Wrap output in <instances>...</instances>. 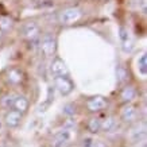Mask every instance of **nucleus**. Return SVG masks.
I'll list each match as a JSON object with an SVG mask.
<instances>
[{
  "mask_svg": "<svg viewBox=\"0 0 147 147\" xmlns=\"http://www.w3.org/2000/svg\"><path fill=\"white\" fill-rule=\"evenodd\" d=\"M71 139H73V129L63 127L62 129H59L57 134L53 136L50 146L51 147H67L70 144Z\"/></svg>",
  "mask_w": 147,
  "mask_h": 147,
  "instance_id": "obj_1",
  "label": "nucleus"
},
{
  "mask_svg": "<svg viewBox=\"0 0 147 147\" xmlns=\"http://www.w3.org/2000/svg\"><path fill=\"white\" fill-rule=\"evenodd\" d=\"M82 16L80 8L77 7H69V8L63 9L59 12V22L63 24H73V23L78 22Z\"/></svg>",
  "mask_w": 147,
  "mask_h": 147,
  "instance_id": "obj_2",
  "label": "nucleus"
},
{
  "mask_svg": "<svg viewBox=\"0 0 147 147\" xmlns=\"http://www.w3.org/2000/svg\"><path fill=\"white\" fill-rule=\"evenodd\" d=\"M54 85H55V88L59 90V93L62 94V96H67V94H70L74 89V84H73V81L69 78L67 76H58L54 78Z\"/></svg>",
  "mask_w": 147,
  "mask_h": 147,
  "instance_id": "obj_3",
  "label": "nucleus"
},
{
  "mask_svg": "<svg viewBox=\"0 0 147 147\" xmlns=\"http://www.w3.org/2000/svg\"><path fill=\"white\" fill-rule=\"evenodd\" d=\"M55 50H57V39L54 38L53 35H45L40 40V51L45 57H51L55 54Z\"/></svg>",
  "mask_w": 147,
  "mask_h": 147,
  "instance_id": "obj_4",
  "label": "nucleus"
},
{
  "mask_svg": "<svg viewBox=\"0 0 147 147\" xmlns=\"http://www.w3.org/2000/svg\"><path fill=\"white\" fill-rule=\"evenodd\" d=\"M108 105V101L107 98L104 97V96H93V97H90L86 100V109L89 112H100L102 109H105Z\"/></svg>",
  "mask_w": 147,
  "mask_h": 147,
  "instance_id": "obj_5",
  "label": "nucleus"
},
{
  "mask_svg": "<svg viewBox=\"0 0 147 147\" xmlns=\"http://www.w3.org/2000/svg\"><path fill=\"white\" fill-rule=\"evenodd\" d=\"M120 117L124 123H132L138 119V111L132 104H125L120 109Z\"/></svg>",
  "mask_w": 147,
  "mask_h": 147,
  "instance_id": "obj_6",
  "label": "nucleus"
},
{
  "mask_svg": "<svg viewBox=\"0 0 147 147\" xmlns=\"http://www.w3.org/2000/svg\"><path fill=\"white\" fill-rule=\"evenodd\" d=\"M22 117H23L22 113H19V112L15 111V109H9L4 116V123L9 128H16V127L20 124Z\"/></svg>",
  "mask_w": 147,
  "mask_h": 147,
  "instance_id": "obj_7",
  "label": "nucleus"
},
{
  "mask_svg": "<svg viewBox=\"0 0 147 147\" xmlns=\"http://www.w3.org/2000/svg\"><path fill=\"white\" fill-rule=\"evenodd\" d=\"M28 107H30V102L27 100V97L19 94V96H15L13 97V102H12V108L15 111H18L19 113L24 115L27 111H28Z\"/></svg>",
  "mask_w": 147,
  "mask_h": 147,
  "instance_id": "obj_8",
  "label": "nucleus"
},
{
  "mask_svg": "<svg viewBox=\"0 0 147 147\" xmlns=\"http://www.w3.org/2000/svg\"><path fill=\"white\" fill-rule=\"evenodd\" d=\"M39 35V27L34 22H30L23 26V36L28 40H34Z\"/></svg>",
  "mask_w": 147,
  "mask_h": 147,
  "instance_id": "obj_9",
  "label": "nucleus"
},
{
  "mask_svg": "<svg viewBox=\"0 0 147 147\" xmlns=\"http://www.w3.org/2000/svg\"><path fill=\"white\" fill-rule=\"evenodd\" d=\"M50 70H51V73H53L55 77H58V76H66V73H67L66 65H65V62H63L61 58H55L53 62H51Z\"/></svg>",
  "mask_w": 147,
  "mask_h": 147,
  "instance_id": "obj_10",
  "label": "nucleus"
},
{
  "mask_svg": "<svg viewBox=\"0 0 147 147\" xmlns=\"http://www.w3.org/2000/svg\"><path fill=\"white\" fill-rule=\"evenodd\" d=\"M136 94H138V92H136V89H135L134 86L127 85V86H124L120 92V100L123 102H125V104H129L132 100L136 98Z\"/></svg>",
  "mask_w": 147,
  "mask_h": 147,
  "instance_id": "obj_11",
  "label": "nucleus"
},
{
  "mask_svg": "<svg viewBox=\"0 0 147 147\" xmlns=\"http://www.w3.org/2000/svg\"><path fill=\"white\" fill-rule=\"evenodd\" d=\"M7 81L12 85H18L23 81V71L18 67H12L7 71Z\"/></svg>",
  "mask_w": 147,
  "mask_h": 147,
  "instance_id": "obj_12",
  "label": "nucleus"
},
{
  "mask_svg": "<svg viewBox=\"0 0 147 147\" xmlns=\"http://www.w3.org/2000/svg\"><path fill=\"white\" fill-rule=\"evenodd\" d=\"M115 127H116V119L113 116H107V117H104L101 120L100 131H102V132H111Z\"/></svg>",
  "mask_w": 147,
  "mask_h": 147,
  "instance_id": "obj_13",
  "label": "nucleus"
},
{
  "mask_svg": "<svg viewBox=\"0 0 147 147\" xmlns=\"http://www.w3.org/2000/svg\"><path fill=\"white\" fill-rule=\"evenodd\" d=\"M100 124H101V119L98 117H90L88 120V124H86V128L90 134H97L100 132Z\"/></svg>",
  "mask_w": 147,
  "mask_h": 147,
  "instance_id": "obj_14",
  "label": "nucleus"
},
{
  "mask_svg": "<svg viewBox=\"0 0 147 147\" xmlns=\"http://www.w3.org/2000/svg\"><path fill=\"white\" fill-rule=\"evenodd\" d=\"M116 77H117V82L119 84H124L125 81L129 78L128 70L123 65H117V67H116Z\"/></svg>",
  "mask_w": 147,
  "mask_h": 147,
  "instance_id": "obj_15",
  "label": "nucleus"
},
{
  "mask_svg": "<svg viewBox=\"0 0 147 147\" xmlns=\"http://www.w3.org/2000/svg\"><path fill=\"white\" fill-rule=\"evenodd\" d=\"M120 39H121V42H123V50H124V51H131V49H132V42L129 39L128 32L125 31L124 28H120Z\"/></svg>",
  "mask_w": 147,
  "mask_h": 147,
  "instance_id": "obj_16",
  "label": "nucleus"
},
{
  "mask_svg": "<svg viewBox=\"0 0 147 147\" xmlns=\"http://www.w3.org/2000/svg\"><path fill=\"white\" fill-rule=\"evenodd\" d=\"M138 69H139V73H140L142 76H146V73H147V57L144 53H143L142 55H140V58L138 59Z\"/></svg>",
  "mask_w": 147,
  "mask_h": 147,
  "instance_id": "obj_17",
  "label": "nucleus"
},
{
  "mask_svg": "<svg viewBox=\"0 0 147 147\" xmlns=\"http://www.w3.org/2000/svg\"><path fill=\"white\" fill-rule=\"evenodd\" d=\"M13 97H15V96H12V94H5V96H3V97H1V100H0V105H1L3 108L9 109V108L12 107Z\"/></svg>",
  "mask_w": 147,
  "mask_h": 147,
  "instance_id": "obj_18",
  "label": "nucleus"
},
{
  "mask_svg": "<svg viewBox=\"0 0 147 147\" xmlns=\"http://www.w3.org/2000/svg\"><path fill=\"white\" fill-rule=\"evenodd\" d=\"M0 27L3 30H8L12 27V19H9L8 16H0Z\"/></svg>",
  "mask_w": 147,
  "mask_h": 147,
  "instance_id": "obj_19",
  "label": "nucleus"
},
{
  "mask_svg": "<svg viewBox=\"0 0 147 147\" xmlns=\"http://www.w3.org/2000/svg\"><path fill=\"white\" fill-rule=\"evenodd\" d=\"M62 113L63 115H66V116H69V117L73 116L74 113H76V105H74V104H66L62 109Z\"/></svg>",
  "mask_w": 147,
  "mask_h": 147,
  "instance_id": "obj_20",
  "label": "nucleus"
},
{
  "mask_svg": "<svg viewBox=\"0 0 147 147\" xmlns=\"http://www.w3.org/2000/svg\"><path fill=\"white\" fill-rule=\"evenodd\" d=\"M92 142H93V139H92V138H85V139H82V142H81V147H90Z\"/></svg>",
  "mask_w": 147,
  "mask_h": 147,
  "instance_id": "obj_21",
  "label": "nucleus"
},
{
  "mask_svg": "<svg viewBox=\"0 0 147 147\" xmlns=\"http://www.w3.org/2000/svg\"><path fill=\"white\" fill-rule=\"evenodd\" d=\"M90 147H107V144L102 142V140H94L93 139V142H92Z\"/></svg>",
  "mask_w": 147,
  "mask_h": 147,
  "instance_id": "obj_22",
  "label": "nucleus"
},
{
  "mask_svg": "<svg viewBox=\"0 0 147 147\" xmlns=\"http://www.w3.org/2000/svg\"><path fill=\"white\" fill-rule=\"evenodd\" d=\"M0 128H1V121H0Z\"/></svg>",
  "mask_w": 147,
  "mask_h": 147,
  "instance_id": "obj_23",
  "label": "nucleus"
},
{
  "mask_svg": "<svg viewBox=\"0 0 147 147\" xmlns=\"http://www.w3.org/2000/svg\"><path fill=\"white\" fill-rule=\"evenodd\" d=\"M0 147H3V146H1V144H0Z\"/></svg>",
  "mask_w": 147,
  "mask_h": 147,
  "instance_id": "obj_24",
  "label": "nucleus"
}]
</instances>
